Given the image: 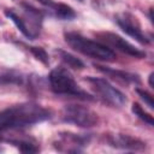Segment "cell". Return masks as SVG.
<instances>
[{"mask_svg":"<svg viewBox=\"0 0 154 154\" xmlns=\"http://www.w3.org/2000/svg\"><path fill=\"white\" fill-rule=\"evenodd\" d=\"M0 83L1 84H16L22 85L24 84V76L16 71H7L0 75Z\"/></svg>","mask_w":154,"mask_h":154,"instance_id":"13","label":"cell"},{"mask_svg":"<svg viewBox=\"0 0 154 154\" xmlns=\"http://www.w3.org/2000/svg\"><path fill=\"white\" fill-rule=\"evenodd\" d=\"M49 85L53 93L58 95H65V96H73L82 100H93L94 97L89 95L85 90H83L72 75L64 67H55L51 71L48 76Z\"/></svg>","mask_w":154,"mask_h":154,"instance_id":"2","label":"cell"},{"mask_svg":"<svg viewBox=\"0 0 154 154\" xmlns=\"http://www.w3.org/2000/svg\"><path fill=\"white\" fill-rule=\"evenodd\" d=\"M29 49H30V52L32 53V55L37 59V60H40L42 64H45V65H48L49 64V59H48V54H47V52L43 49V48H41V47H29Z\"/></svg>","mask_w":154,"mask_h":154,"instance_id":"17","label":"cell"},{"mask_svg":"<svg viewBox=\"0 0 154 154\" xmlns=\"http://www.w3.org/2000/svg\"><path fill=\"white\" fill-rule=\"evenodd\" d=\"M131 109H132V112L135 113V116H137L142 122H144L146 124H148V125H153L154 124V120H153V117L149 114V113H147L146 111H143V108L140 106V103H137V102H134L132 103V107H131Z\"/></svg>","mask_w":154,"mask_h":154,"instance_id":"16","label":"cell"},{"mask_svg":"<svg viewBox=\"0 0 154 154\" xmlns=\"http://www.w3.org/2000/svg\"><path fill=\"white\" fill-rule=\"evenodd\" d=\"M153 77H154V73L152 72V73L149 75V85H150L152 88H154V84H153Z\"/></svg>","mask_w":154,"mask_h":154,"instance_id":"20","label":"cell"},{"mask_svg":"<svg viewBox=\"0 0 154 154\" xmlns=\"http://www.w3.org/2000/svg\"><path fill=\"white\" fill-rule=\"evenodd\" d=\"M99 37L106 42V45H108L109 47L112 48H116L117 51L126 54V55H130V57H134V58H137V59H142V58H146V52L136 48L134 45H131L129 41H126L125 38H123L122 36L114 34V32H101L99 34Z\"/></svg>","mask_w":154,"mask_h":154,"instance_id":"7","label":"cell"},{"mask_svg":"<svg viewBox=\"0 0 154 154\" xmlns=\"http://www.w3.org/2000/svg\"><path fill=\"white\" fill-rule=\"evenodd\" d=\"M116 22L118 24V26L129 36H131L132 38H135L137 42L142 43V45H148L149 43V38L142 32L141 26L138 24V22L136 20V18L134 16H131L130 13H122L118 14L116 17Z\"/></svg>","mask_w":154,"mask_h":154,"instance_id":"8","label":"cell"},{"mask_svg":"<svg viewBox=\"0 0 154 154\" xmlns=\"http://www.w3.org/2000/svg\"><path fill=\"white\" fill-rule=\"evenodd\" d=\"M40 4H42L43 6H46V7H48L49 10H53L54 8V6H55V2L54 1H52V0H37Z\"/></svg>","mask_w":154,"mask_h":154,"instance_id":"19","label":"cell"},{"mask_svg":"<svg viewBox=\"0 0 154 154\" xmlns=\"http://www.w3.org/2000/svg\"><path fill=\"white\" fill-rule=\"evenodd\" d=\"M52 11L54 12L55 17H58L60 19L70 20V19H73L76 17L75 11L70 6H67L65 4H55V6H54V8Z\"/></svg>","mask_w":154,"mask_h":154,"instance_id":"14","label":"cell"},{"mask_svg":"<svg viewBox=\"0 0 154 154\" xmlns=\"http://www.w3.org/2000/svg\"><path fill=\"white\" fill-rule=\"evenodd\" d=\"M65 41L67 42V45L71 48H73L75 51L79 52L84 55H88L90 58L102 60V61H112L116 58V54L111 48L106 47L105 45H102L100 42L85 38L84 36H82L79 34L66 32Z\"/></svg>","mask_w":154,"mask_h":154,"instance_id":"3","label":"cell"},{"mask_svg":"<svg viewBox=\"0 0 154 154\" xmlns=\"http://www.w3.org/2000/svg\"><path fill=\"white\" fill-rule=\"evenodd\" d=\"M90 141L89 135L72 134V132H60L58 136V141L54 142L55 149L59 152L67 153H79L83 150L85 146H88Z\"/></svg>","mask_w":154,"mask_h":154,"instance_id":"6","label":"cell"},{"mask_svg":"<svg viewBox=\"0 0 154 154\" xmlns=\"http://www.w3.org/2000/svg\"><path fill=\"white\" fill-rule=\"evenodd\" d=\"M57 53L59 54V58L61 59V61L66 66H69L71 69H75V70L84 69V63L81 59H78L77 57H75V55H72V54H70V53H67L63 49H57Z\"/></svg>","mask_w":154,"mask_h":154,"instance_id":"11","label":"cell"},{"mask_svg":"<svg viewBox=\"0 0 154 154\" xmlns=\"http://www.w3.org/2000/svg\"><path fill=\"white\" fill-rule=\"evenodd\" d=\"M136 93L138 94V96L142 99V101H144V103H146L150 109H153V108H154L153 96H152L148 91H146V90H143V89H140V88H136Z\"/></svg>","mask_w":154,"mask_h":154,"instance_id":"18","label":"cell"},{"mask_svg":"<svg viewBox=\"0 0 154 154\" xmlns=\"http://www.w3.org/2000/svg\"><path fill=\"white\" fill-rule=\"evenodd\" d=\"M85 81L90 84L93 90L107 103L114 106V107H122L126 102L125 95L118 90L116 87H113L107 79L100 78V77H87Z\"/></svg>","mask_w":154,"mask_h":154,"instance_id":"4","label":"cell"},{"mask_svg":"<svg viewBox=\"0 0 154 154\" xmlns=\"http://www.w3.org/2000/svg\"><path fill=\"white\" fill-rule=\"evenodd\" d=\"M152 12H153V8H149V19H150V22H153V16H152Z\"/></svg>","mask_w":154,"mask_h":154,"instance_id":"21","label":"cell"},{"mask_svg":"<svg viewBox=\"0 0 154 154\" xmlns=\"http://www.w3.org/2000/svg\"><path fill=\"white\" fill-rule=\"evenodd\" d=\"M0 152H2V148H1V147H0Z\"/></svg>","mask_w":154,"mask_h":154,"instance_id":"22","label":"cell"},{"mask_svg":"<svg viewBox=\"0 0 154 154\" xmlns=\"http://www.w3.org/2000/svg\"><path fill=\"white\" fill-rule=\"evenodd\" d=\"M107 142L109 146L125 149V150H143L146 148V143L138 138L131 137L129 135H116V136H108Z\"/></svg>","mask_w":154,"mask_h":154,"instance_id":"9","label":"cell"},{"mask_svg":"<svg viewBox=\"0 0 154 154\" xmlns=\"http://www.w3.org/2000/svg\"><path fill=\"white\" fill-rule=\"evenodd\" d=\"M94 66L99 71L106 73L107 76H109L112 78H117V79H119L122 82H125V83H140L138 75H135V73H131V72H126V71H122V70H114V69L101 66V65H96V64H94Z\"/></svg>","mask_w":154,"mask_h":154,"instance_id":"10","label":"cell"},{"mask_svg":"<svg viewBox=\"0 0 154 154\" xmlns=\"http://www.w3.org/2000/svg\"><path fill=\"white\" fill-rule=\"evenodd\" d=\"M10 143L16 146L22 153H36L38 152V147L34 141L30 140H11Z\"/></svg>","mask_w":154,"mask_h":154,"instance_id":"15","label":"cell"},{"mask_svg":"<svg viewBox=\"0 0 154 154\" xmlns=\"http://www.w3.org/2000/svg\"><path fill=\"white\" fill-rule=\"evenodd\" d=\"M51 118V112L35 102H22L0 111V131L14 130Z\"/></svg>","mask_w":154,"mask_h":154,"instance_id":"1","label":"cell"},{"mask_svg":"<svg viewBox=\"0 0 154 154\" xmlns=\"http://www.w3.org/2000/svg\"><path fill=\"white\" fill-rule=\"evenodd\" d=\"M5 16H6L7 18H10V19L16 24V26L18 28V30H19L26 38L32 40V37H31L30 32L28 31V29H26V26H25V24H24V22H23V19H22V17H20L16 11H13V10H6V11H5Z\"/></svg>","mask_w":154,"mask_h":154,"instance_id":"12","label":"cell"},{"mask_svg":"<svg viewBox=\"0 0 154 154\" xmlns=\"http://www.w3.org/2000/svg\"><path fill=\"white\" fill-rule=\"evenodd\" d=\"M81 1H82V0H81Z\"/></svg>","mask_w":154,"mask_h":154,"instance_id":"23","label":"cell"},{"mask_svg":"<svg viewBox=\"0 0 154 154\" xmlns=\"http://www.w3.org/2000/svg\"><path fill=\"white\" fill-rule=\"evenodd\" d=\"M61 119L65 123L81 128H91L97 123V114L82 105H66L63 108Z\"/></svg>","mask_w":154,"mask_h":154,"instance_id":"5","label":"cell"}]
</instances>
